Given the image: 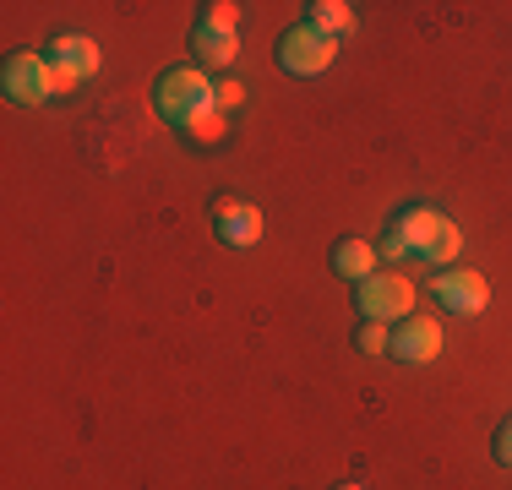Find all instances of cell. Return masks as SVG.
I'll return each mask as SVG.
<instances>
[{"label": "cell", "mask_w": 512, "mask_h": 490, "mask_svg": "<svg viewBox=\"0 0 512 490\" xmlns=\"http://www.w3.org/2000/svg\"><path fill=\"white\" fill-rule=\"evenodd\" d=\"M153 104H158V115H164L169 126L186 131L197 115L218 109V88L207 82V71H202V66H175V71H164V77H158Z\"/></svg>", "instance_id": "obj_1"}, {"label": "cell", "mask_w": 512, "mask_h": 490, "mask_svg": "<svg viewBox=\"0 0 512 490\" xmlns=\"http://www.w3.org/2000/svg\"><path fill=\"white\" fill-rule=\"evenodd\" d=\"M393 229L409 240L414 256H425V262H436V267L458 262V251H463V229L447 213H436V207H404Z\"/></svg>", "instance_id": "obj_2"}, {"label": "cell", "mask_w": 512, "mask_h": 490, "mask_svg": "<svg viewBox=\"0 0 512 490\" xmlns=\"http://www.w3.org/2000/svg\"><path fill=\"white\" fill-rule=\"evenodd\" d=\"M0 88H6L11 104H44L55 93V71L44 49H17L6 55V71H0Z\"/></svg>", "instance_id": "obj_3"}, {"label": "cell", "mask_w": 512, "mask_h": 490, "mask_svg": "<svg viewBox=\"0 0 512 490\" xmlns=\"http://www.w3.org/2000/svg\"><path fill=\"white\" fill-rule=\"evenodd\" d=\"M355 305H360L365 322H404L414 311V284L404 273H371L355 289Z\"/></svg>", "instance_id": "obj_4"}, {"label": "cell", "mask_w": 512, "mask_h": 490, "mask_svg": "<svg viewBox=\"0 0 512 490\" xmlns=\"http://www.w3.org/2000/svg\"><path fill=\"white\" fill-rule=\"evenodd\" d=\"M338 55V39H327L322 28H311V22H295V28L278 39V66L295 71V77H316V71H327Z\"/></svg>", "instance_id": "obj_5"}, {"label": "cell", "mask_w": 512, "mask_h": 490, "mask_svg": "<svg viewBox=\"0 0 512 490\" xmlns=\"http://www.w3.org/2000/svg\"><path fill=\"white\" fill-rule=\"evenodd\" d=\"M442 354V322L436 316H404L393 327V360L398 365H431Z\"/></svg>", "instance_id": "obj_6"}, {"label": "cell", "mask_w": 512, "mask_h": 490, "mask_svg": "<svg viewBox=\"0 0 512 490\" xmlns=\"http://www.w3.org/2000/svg\"><path fill=\"white\" fill-rule=\"evenodd\" d=\"M431 294L453 316H480L485 305H491V284H485V273H436Z\"/></svg>", "instance_id": "obj_7"}, {"label": "cell", "mask_w": 512, "mask_h": 490, "mask_svg": "<svg viewBox=\"0 0 512 490\" xmlns=\"http://www.w3.org/2000/svg\"><path fill=\"white\" fill-rule=\"evenodd\" d=\"M213 229H218V240L224 245H256L262 240V213H256L251 202H218L213 207Z\"/></svg>", "instance_id": "obj_8"}, {"label": "cell", "mask_w": 512, "mask_h": 490, "mask_svg": "<svg viewBox=\"0 0 512 490\" xmlns=\"http://www.w3.org/2000/svg\"><path fill=\"white\" fill-rule=\"evenodd\" d=\"M44 55H50V66H60V71H71V77H93V71H99V44L88 39V33H55L50 39V49H44Z\"/></svg>", "instance_id": "obj_9"}, {"label": "cell", "mask_w": 512, "mask_h": 490, "mask_svg": "<svg viewBox=\"0 0 512 490\" xmlns=\"http://www.w3.org/2000/svg\"><path fill=\"white\" fill-rule=\"evenodd\" d=\"M191 49H197L207 66H229V60L240 55V39H235V28H213V22H197V33H191Z\"/></svg>", "instance_id": "obj_10"}, {"label": "cell", "mask_w": 512, "mask_h": 490, "mask_svg": "<svg viewBox=\"0 0 512 490\" xmlns=\"http://www.w3.org/2000/svg\"><path fill=\"white\" fill-rule=\"evenodd\" d=\"M333 273L365 284V278L376 273V245H371V240H338V245H333Z\"/></svg>", "instance_id": "obj_11"}, {"label": "cell", "mask_w": 512, "mask_h": 490, "mask_svg": "<svg viewBox=\"0 0 512 490\" xmlns=\"http://www.w3.org/2000/svg\"><path fill=\"white\" fill-rule=\"evenodd\" d=\"M311 11V28H322L327 39H344L349 28H355V6H344V0H316V6H306Z\"/></svg>", "instance_id": "obj_12"}, {"label": "cell", "mask_w": 512, "mask_h": 490, "mask_svg": "<svg viewBox=\"0 0 512 490\" xmlns=\"http://www.w3.org/2000/svg\"><path fill=\"white\" fill-rule=\"evenodd\" d=\"M355 349L360 354H393V327H387V322H365L355 333Z\"/></svg>", "instance_id": "obj_13"}, {"label": "cell", "mask_w": 512, "mask_h": 490, "mask_svg": "<svg viewBox=\"0 0 512 490\" xmlns=\"http://www.w3.org/2000/svg\"><path fill=\"white\" fill-rule=\"evenodd\" d=\"M186 137L191 142H218V137H224V109H207V115H197L186 126Z\"/></svg>", "instance_id": "obj_14"}, {"label": "cell", "mask_w": 512, "mask_h": 490, "mask_svg": "<svg viewBox=\"0 0 512 490\" xmlns=\"http://www.w3.org/2000/svg\"><path fill=\"white\" fill-rule=\"evenodd\" d=\"M202 22H213V28H235V22H240V6H235V0H213Z\"/></svg>", "instance_id": "obj_15"}, {"label": "cell", "mask_w": 512, "mask_h": 490, "mask_svg": "<svg viewBox=\"0 0 512 490\" xmlns=\"http://www.w3.org/2000/svg\"><path fill=\"white\" fill-rule=\"evenodd\" d=\"M382 256H387V262H404V256H414V251H409V240L398 235V229H387V235H382Z\"/></svg>", "instance_id": "obj_16"}, {"label": "cell", "mask_w": 512, "mask_h": 490, "mask_svg": "<svg viewBox=\"0 0 512 490\" xmlns=\"http://www.w3.org/2000/svg\"><path fill=\"white\" fill-rule=\"evenodd\" d=\"M496 463H507V469H512V414L496 425Z\"/></svg>", "instance_id": "obj_17"}, {"label": "cell", "mask_w": 512, "mask_h": 490, "mask_svg": "<svg viewBox=\"0 0 512 490\" xmlns=\"http://www.w3.org/2000/svg\"><path fill=\"white\" fill-rule=\"evenodd\" d=\"M235 104H246V88L240 82H218V109H235Z\"/></svg>", "instance_id": "obj_18"}, {"label": "cell", "mask_w": 512, "mask_h": 490, "mask_svg": "<svg viewBox=\"0 0 512 490\" xmlns=\"http://www.w3.org/2000/svg\"><path fill=\"white\" fill-rule=\"evenodd\" d=\"M338 490H360V485H338Z\"/></svg>", "instance_id": "obj_19"}]
</instances>
